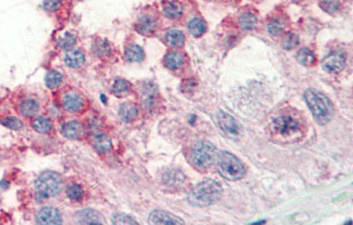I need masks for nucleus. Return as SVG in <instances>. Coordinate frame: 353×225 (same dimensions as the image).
<instances>
[{
  "mask_svg": "<svg viewBox=\"0 0 353 225\" xmlns=\"http://www.w3.org/2000/svg\"><path fill=\"white\" fill-rule=\"evenodd\" d=\"M223 195V188L218 182L207 179L196 185L189 195L190 204L195 207H208L220 199Z\"/></svg>",
  "mask_w": 353,
  "mask_h": 225,
  "instance_id": "nucleus-1",
  "label": "nucleus"
},
{
  "mask_svg": "<svg viewBox=\"0 0 353 225\" xmlns=\"http://www.w3.org/2000/svg\"><path fill=\"white\" fill-rule=\"evenodd\" d=\"M305 100L318 124L324 125L331 120L333 106L326 96L316 90H308L305 92Z\"/></svg>",
  "mask_w": 353,
  "mask_h": 225,
  "instance_id": "nucleus-2",
  "label": "nucleus"
},
{
  "mask_svg": "<svg viewBox=\"0 0 353 225\" xmlns=\"http://www.w3.org/2000/svg\"><path fill=\"white\" fill-rule=\"evenodd\" d=\"M217 164L220 174L228 181H237L244 177L245 174V166L242 162L227 151H222L218 153Z\"/></svg>",
  "mask_w": 353,
  "mask_h": 225,
  "instance_id": "nucleus-3",
  "label": "nucleus"
},
{
  "mask_svg": "<svg viewBox=\"0 0 353 225\" xmlns=\"http://www.w3.org/2000/svg\"><path fill=\"white\" fill-rule=\"evenodd\" d=\"M63 178L59 173L53 171L42 172L36 181V189L38 193L44 198L57 197L63 191Z\"/></svg>",
  "mask_w": 353,
  "mask_h": 225,
  "instance_id": "nucleus-4",
  "label": "nucleus"
},
{
  "mask_svg": "<svg viewBox=\"0 0 353 225\" xmlns=\"http://www.w3.org/2000/svg\"><path fill=\"white\" fill-rule=\"evenodd\" d=\"M218 150L208 142H200L195 145L191 152V159L197 168L207 169L217 163Z\"/></svg>",
  "mask_w": 353,
  "mask_h": 225,
  "instance_id": "nucleus-5",
  "label": "nucleus"
},
{
  "mask_svg": "<svg viewBox=\"0 0 353 225\" xmlns=\"http://www.w3.org/2000/svg\"><path fill=\"white\" fill-rule=\"evenodd\" d=\"M272 129L273 132L286 137V136L296 133L299 130V124L296 119L284 116V117H278L273 120Z\"/></svg>",
  "mask_w": 353,
  "mask_h": 225,
  "instance_id": "nucleus-6",
  "label": "nucleus"
},
{
  "mask_svg": "<svg viewBox=\"0 0 353 225\" xmlns=\"http://www.w3.org/2000/svg\"><path fill=\"white\" fill-rule=\"evenodd\" d=\"M217 120H218L220 129L223 130V132L226 134L227 137H238L240 133V127L238 122H237L232 116L226 114V112L220 111L219 114L217 115Z\"/></svg>",
  "mask_w": 353,
  "mask_h": 225,
  "instance_id": "nucleus-7",
  "label": "nucleus"
},
{
  "mask_svg": "<svg viewBox=\"0 0 353 225\" xmlns=\"http://www.w3.org/2000/svg\"><path fill=\"white\" fill-rule=\"evenodd\" d=\"M346 64V57L343 52H333L324 58L323 69L328 73H338Z\"/></svg>",
  "mask_w": 353,
  "mask_h": 225,
  "instance_id": "nucleus-8",
  "label": "nucleus"
},
{
  "mask_svg": "<svg viewBox=\"0 0 353 225\" xmlns=\"http://www.w3.org/2000/svg\"><path fill=\"white\" fill-rule=\"evenodd\" d=\"M36 223L38 224H61L63 223V218H61V213L54 207H46L42 208L41 210L38 212Z\"/></svg>",
  "mask_w": 353,
  "mask_h": 225,
  "instance_id": "nucleus-9",
  "label": "nucleus"
},
{
  "mask_svg": "<svg viewBox=\"0 0 353 225\" xmlns=\"http://www.w3.org/2000/svg\"><path fill=\"white\" fill-rule=\"evenodd\" d=\"M63 106L71 114H80L85 108V100L77 93H67L63 97Z\"/></svg>",
  "mask_w": 353,
  "mask_h": 225,
  "instance_id": "nucleus-10",
  "label": "nucleus"
},
{
  "mask_svg": "<svg viewBox=\"0 0 353 225\" xmlns=\"http://www.w3.org/2000/svg\"><path fill=\"white\" fill-rule=\"evenodd\" d=\"M61 133L66 138L77 141L84 134V127L81 125V123L77 122V120H71V122L64 124L63 127H61Z\"/></svg>",
  "mask_w": 353,
  "mask_h": 225,
  "instance_id": "nucleus-11",
  "label": "nucleus"
},
{
  "mask_svg": "<svg viewBox=\"0 0 353 225\" xmlns=\"http://www.w3.org/2000/svg\"><path fill=\"white\" fill-rule=\"evenodd\" d=\"M76 222L79 224H103L105 223V220L98 211L87 209V210H83L77 213Z\"/></svg>",
  "mask_w": 353,
  "mask_h": 225,
  "instance_id": "nucleus-12",
  "label": "nucleus"
},
{
  "mask_svg": "<svg viewBox=\"0 0 353 225\" xmlns=\"http://www.w3.org/2000/svg\"><path fill=\"white\" fill-rule=\"evenodd\" d=\"M66 66L69 69H79L86 63V57L81 50H69L64 58Z\"/></svg>",
  "mask_w": 353,
  "mask_h": 225,
  "instance_id": "nucleus-13",
  "label": "nucleus"
},
{
  "mask_svg": "<svg viewBox=\"0 0 353 225\" xmlns=\"http://www.w3.org/2000/svg\"><path fill=\"white\" fill-rule=\"evenodd\" d=\"M150 223L152 224H184L178 217L161 210H156L150 215Z\"/></svg>",
  "mask_w": 353,
  "mask_h": 225,
  "instance_id": "nucleus-14",
  "label": "nucleus"
},
{
  "mask_svg": "<svg viewBox=\"0 0 353 225\" xmlns=\"http://www.w3.org/2000/svg\"><path fill=\"white\" fill-rule=\"evenodd\" d=\"M156 29L157 21L151 15H144V17L138 19V21L135 22V31L143 34V36H149V34L153 33Z\"/></svg>",
  "mask_w": 353,
  "mask_h": 225,
  "instance_id": "nucleus-15",
  "label": "nucleus"
},
{
  "mask_svg": "<svg viewBox=\"0 0 353 225\" xmlns=\"http://www.w3.org/2000/svg\"><path fill=\"white\" fill-rule=\"evenodd\" d=\"M93 146L99 153H108L113 149L111 138L106 133H96L93 137Z\"/></svg>",
  "mask_w": 353,
  "mask_h": 225,
  "instance_id": "nucleus-16",
  "label": "nucleus"
},
{
  "mask_svg": "<svg viewBox=\"0 0 353 225\" xmlns=\"http://www.w3.org/2000/svg\"><path fill=\"white\" fill-rule=\"evenodd\" d=\"M39 111L40 104L37 99L33 98H27L25 100H22L20 105H19V112H20V115L27 118L33 117V116H36Z\"/></svg>",
  "mask_w": 353,
  "mask_h": 225,
  "instance_id": "nucleus-17",
  "label": "nucleus"
},
{
  "mask_svg": "<svg viewBox=\"0 0 353 225\" xmlns=\"http://www.w3.org/2000/svg\"><path fill=\"white\" fill-rule=\"evenodd\" d=\"M119 116L124 122H132V120L137 118L138 107L134 103H124L119 106Z\"/></svg>",
  "mask_w": 353,
  "mask_h": 225,
  "instance_id": "nucleus-18",
  "label": "nucleus"
},
{
  "mask_svg": "<svg viewBox=\"0 0 353 225\" xmlns=\"http://www.w3.org/2000/svg\"><path fill=\"white\" fill-rule=\"evenodd\" d=\"M185 63L184 54L179 51L170 52L165 58V65L171 70H177L183 66Z\"/></svg>",
  "mask_w": 353,
  "mask_h": 225,
  "instance_id": "nucleus-19",
  "label": "nucleus"
},
{
  "mask_svg": "<svg viewBox=\"0 0 353 225\" xmlns=\"http://www.w3.org/2000/svg\"><path fill=\"white\" fill-rule=\"evenodd\" d=\"M183 12L184 7L179 2H169L165 4L164 13L166 17L172 19V20H176V19L180 18Z\"/></svg>",
  "mask_w": 353,
  "mask_h": 225,
  "instance_id": "nucleus-20",
  "label": "nucleus"
},
{
  "mask_svg": "<svg viewBox=\"0 0 353 225\" xmlns=\"http://www.w3.org/2000/svg\"><path fill=\"white\" fill-rule=\"evenodd\" d=\"M32 127L36 132L46 134V133L51 132L53 129V124L50 118L38 117L32 122Z\"/></svg>",
  "mask_w": 353,
  "mask_h": 225,
  "instance_id": "nucleus-21",
  "label": "nucleus"
},
{
  "mask_svg": "<svg viewBox=\"0 0 353 225\" xmlns=\"http://www.w3.org/2000/svg\"><path fill=\"white\" fill-rule=\"evenodd\" d=\"M63 81H64L63 73L57 71V70H51V71L46 75V78H45L46 86H48L49 88H51V90H56V88L60 87L61 84H63Z\"/></svg>",
  "mask_w": 353,
  "mask_h": 225,
  "instance_id": "nucleus-22",
  "label": "nucleus"
},
{
  "mask_svg": "<svg viewBox=\"0 0 353 225\" xmlns=\"http://www.w3.org/2000/svg\"><path fill=\"white\" fill-rule=\"evenodd\" d=\"M144 51H143V49L138 45H131L125 51V58L130 63H139V61L144 59Z\"/></svg>",
  "mask_w": 353,
  "mask_h": 225,
  "instance_id": "nucleus-23",
  "label": "nucleus"
},
{
  "mask_svg": "<svg viewBox=\"0 0 353 225\" xmlns=\"http://www.w3.org/2000/svg\"><path fill=\"white\" fill-rule=\"evenodd\" d=\"M189 30H190V33H191L192 36L200 37V36H203L205 32H206L207 25H206V22L203 20V19L193 18L192 20L189 22Z\"/></svg>",
  "mask_w": 353,
  "mask_h": 225,
  "instance_id": "nucleus-24",
  "label": "nucleus"
},
{
  "mask_svg": "<svg viewBox=\"0 0 353 225\" xmlns=\"http://www.w3.org/2000/svg\"><path fill=\"white\" fill-rule=\"evenodd\" d=\"M165 39H166V42H168L169 45L174 46V48H179V46L184 45L185 36H184V33L181 32V31L171 30V31H169L168 33H166Z\"/></svg>",
  "mask_w": 353,
  "mask_h": 225,
  "instance_id": "nucleus-25",
  "label": "nucleus"
},
{
  "mask_svg": "<svg viewBox=\"0 0 353 225\" xmlns=\"http://www.w3.org/2000/svg\"><path fill=\"white\" fill-rule=\"evenodd\" d=\"M239 24L240 27L245 31H252L257 27L258 24V19L253 13L251 12H245L240 15L239 18Z\"/></svg>",
  "mask_w": 353,
  "mask_h": 225,
  "instance_id": "nucleus-26",
  "label": "nucleus"
},
{
  "mask_svg": "<svg viewBox=\"0 0 353 225\" xmlns=\"http://www.w3.org/2000/svg\"><path fill=\"white\" fill-rule=\"evenodd\" d=\"M285 29H286V24L281 20V19H278V18L272 19V20L269 22V25H267V31H269V33L273 37L281 36V34L284 33Z\"/></svg>",
  "mask_w": 353,
  "mask_h": 225,
  "instance_id": "nucleus-27",
  "label": "nucleus"
},
{
  "mask_svg": "<svg viewBox=\"0 0 353 225\" xmlns=\"http://www.w3.org/2000/svg\"><path fill=\"white\" fill-rule=\"evenodd\" d=\"M297 59L304 66H312L316 63V56L309 49H301L297 54Z\"/></svg>",
  "mask_w": 353,
  "mask_h": 225,
  "instance_id": "nucleus-28",
  "label": "nucleus"
},
{
  "mask_svg": "<svg viewBox=\"0 0 353 225\" xmlns=\"http://www.w3.org/2000/svg\"><path fill=\"white\" fill-rule=\"evenodd\" d=\"M66 195H67L68 199L73 201L81 200L84 197V189L79 184H71L66 189Z\"/></svg>",
  "mask_w": 353,
  "mask_h": 225,
  "instance_id": "nucleus-29",
  "label": "nucleus"
},
{
  "mask_svg": "<svg viewBox=\"0 0 353 225\" xmlns=\"http://www.w3.org/2000/svg\"><path fill=\"white\" fill-rule=\"evenodd\" d=\"M112 91H113V93L117 97L125 96L126 93H129L131 91V84L127 80L118 79V80H115V83L113 84Z\"/></svg>",
  "mask_w": 353,
  "mask_h": 225,
  "instance_id": "nucleus-30",
  "label": "nucleus"
},
{
  "mask_svg": "<svg viewBox=\"0 0 353 225\" xmlns=\"http://www.w3.org/2000/svg\"><path fill=\"white\" fill-rule=\"evenodd\" d=\"M93 52L99 57H105L111 52V46L107 40L99 39L93 44Z\"/></svg>",
  "mask_w": 353,
  "mask_h": 225,
  "instance_id": "nucleus-31",
  "label": "nucleus"
},
{
  "mask_svg": "<svg viewBox=\"0 0 353 225\" xmlns=\"http://www.w3.org/2000/svg\"><path fill=\"white\" fill-rule=\"evenodd\" d=\"M319 5L325 12H327L330 14L337 13L341 7L339 0H321Z\"/></svg>",
  "mask_w": 353,
  "mask_h": 225,
  "instance_id": "nucleus-32",
  "label": "nucleus"
},
{
  "mask_svg": "<svg viewBox=\"0 0 353 225\" xmlns=\"http://www.w3.org/2000/svg\"><path fill=\"white\" fill-rule=\"evenodd\" d=\"M77 41H78V39H77V36H75L73 33H65V36L61 38L60 41H59V46L63 50H72L75 46L77 45Z\"/></svg>",
  "mask_w": 353,
  "mask_h": 225,
  "instance_id": "nucleus-33",
  "label": "nucleus"
},
{
  "mask_svg": "<svg viewBox=\"0 0 353 225\" xmlns=\"http://www.w3.org/2000/svg\"><path fill=\"white\" fill-rule=\"evenodd\" d=\"M298 44H299V38H298L297 34L290 33L285 37V39L283 40V48L285 50H293L296 49Z\"/></svg>",
  "mask_w": 353,
  "mask_h": 225,
  "instance_id": "nucleus-34",
  "label": "nucleus"
},
{
  "mask_svg": "<svg viewBox=\"0 0 353 225\" xmlns=\"http://www.w3.org/2000/svg\"><path fill=\"white\" fill-rule=\"evenodd\" d=\"M2 124L4 126L9 127L11 130H21L22 126H24V124L20 119L15 118V117H9V118H5L4 120H2Z\"/></svg>",
  "mask_w": 353,
  "mask_h": 225,
  "instance_id": "nucleus-35",
  "label": "nucleus"
},
{
  "mask_svg": "<svg viewBox=\"0 0 353 225\" xmlns=\"http://www.w3.org/2000/svg\"><path fill=\"white\" fill-rule=\"evenodd\" d=\"M112 223L113 224H138L137 220H134L132 217L124 215V213H117L112 218Z\"/></svg>",
  "mask_w": 353,
  "mask_h": 225,
  "instance_id": "nucleus-36",
  "label": "nucleus"
},
{
  "mask_svg": "<svg viewBox=\"0 0 353 225\" xmlns=\"http://www.w3.org/2000/svg\"><path fill=\"white\" fill-rule=\"evenodd\" d=\"M61 4H63V0H44L42 6L48 12H56L61 7Z\"/></svg>",
  "mask_w": 353,
  "mask_h": 225,
  "instance_id": "nucleus-37",
  "label": "nucleus"
},
{
  "mask_svg": "<svg viewBox=\"0 0 353 225\" xmlns=\"http://www.w3.org/2000/svg\"><path fill=\"white\" fill-rule=\"evenodd\" d=\"M164 179L165 182H168L169 184H172L173 182H176V183H180V182H183L184 176L180 171H171L168 176L164 177Z\"/></svg>",
  "mask_w": 353,
  "mask_h": 225,
  "instance_id": "nucleus-38",
  "label": "nucleus"
},
{
  "mask_svg": "<svg viewBox=\"0 0 353 225\" xmlns=\"http://www.w3.org/2000/svg\"><path fill=\"white\" fill-rule=\"evenodd\" d=\"M10 184L9 183H7V182L6 181H3L2 182V183H0V186H2V188H4V189H6L7 188V186H9Z\"/></svg>",
  "mask_w": 353,
  "mask_h": 225,
  "instance_id": "nucleus-39",
  "label": "nucleus"
}]
</instances>
